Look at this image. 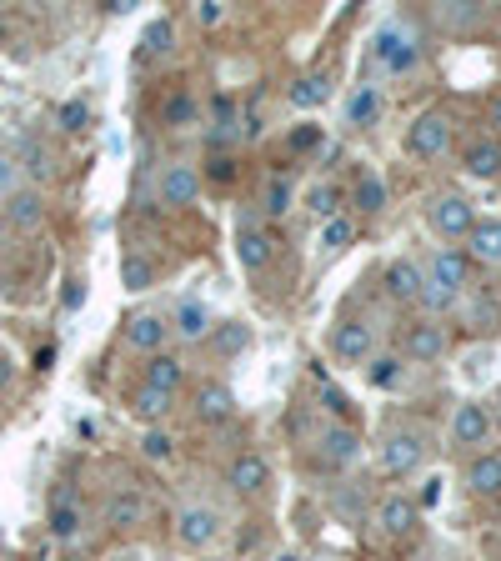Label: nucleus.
<instances>
[{
    "mask_svg": "<svg viewBox=\"0 0 501 561\" xmlns=\"http://www.w3.org/2000/svg\"><path fill=\"white\" fill-rule=\"evenodd\" d=\"M326 406H331V411H336V416H341V411H346V406H351V401H341V391H326Z\"/></svg>",
    "mask_w": 501,
    "mask_h": 561,
    "instance_id": "50",
    "label": "nucleus"
},
{
    "mask_svg": "<svg viewBox=\"0 0 501 561\" xmlns=\"http://www.w3.org/2000/svg\"><path fill=\"white\" fill-rule=\"evenodd\" d=\"M461 166H466V176H476V181H496V176H501V141H471L466 156H461Z\"/></svg>",
    "mask_w": 501,
    "mask_h": 561,
    "instance_id": "20",
    "label": "nucleus"
},
{
    "mask_svg": "<svg viewBox=\"0 0 501 561\" xmlns=\"http://www.w3.org/2000/svg\"><path fill=\"white\" fill-rule=\"evenodd\" d=\"M261 126H266V101L256 96V101L246 106V116H241V136H246V141H256V136H261Z\"/></svg>",
    "mask_w": 501,
    "mask_h": 561,
    "instance_id": "39",
    "label": "nucleus"
},
{
    "mask_svg": "<svg viewBox=\"0 0 501 561\" xmlns=\"http://www.w3.org/2000/svg\"><path fill=\"white\" fill-rule=\"evenodd\" d=\"M141 451H146L151 461H171V451H176V441H171L166 431H146V436H141Z\"/></svg>",
    "mask_w": 501,
    "mask_h": 561,
    "instance_id": "38",
    "label": "nucleus"
},
{
    "mask_svg": "<svg viewBox=\"0 0 501 561\" xmlns=\"http://www.w3.org/2000/svg\"><path fill=\"white\" fill-rule=\"evenodd\" d=\"M356 241V226L346 221V216H331L326 226H321V246L326 251H341V246H351Z\"/></svg>",
    "mask_w": 501,
    "mask_h": 561,
    "instance_id": "35",
    "label": "nucleus"
},
{
    "mask_svg": "<svg viewBox=\"0 0 501 561\" xmlns=\"http://www.w3.org/2000/svg\"><path fill=\"white\" fill-rule=\"evenodd\" d=\"M216 531H221V516H216L211 506H186V511L176 516V536H181V546H191V551L211 546Z\"/></svg>",
    "mask_w": 501,
    "mask_h": 561,
    "instance_id": "12",
    "label": "nucleus"
},
{
    "mask_svg": "<svg viewBox=\"0 0 501 561\" xmlns=\"http://www.w3.org/2000/svg\"><path fill=\"white\" fill-rule=\"evenodd\" d=\"M66 561H91V556H66Z\"/></svg>",
    "mask_w": 501,
    "mask_h": 561,
    "instance_id": "54",
    "label": "nucleus"
},
{
    "mask_svg": "<svg viewBox=\"0 0 501 561\" xmlns=\"http://www.w3.org/2000/svg\"><path fill=\"white\" fill-rule=\"evenodd\" d=\"M146 496L141 491H116L111 501H106V526L111 531H131V526H141L146 521Z\"/></svg>",
    "mask_w": 501,
    "mask_h": 561,
    "instance_id": "17",
    "label": "nucleus"
},
{
    "mask_svg": "<svg viewBox=\"0 0 501 561\" xmlns=\"http://www.w3.org/2000/svg\"><path fill=\"white\" fill-rule=\"evenodd\" d=\"M371 116H376V86H356L346 96V121L351 126H371Z\"/></svg>",
    "mask_w": 501,
    "mask_h": 561,
    "instance_id": "30",
    "label": "nucleus"
},
{
    "mask_svg": "<svg viewBox=\"0 0 501 561\" xmlns=\"http://www.w3.org/2000/svg\"><path fill=\"white\" fill-rule=\"evenodd\" d=\"M196 416H201L206 426H226V421L236 416V396H231V386L206 381V386L196 391Z\"/></svg>",
    "mask_w": 501,
    "mask_h": 561,
    "instance_id": "14",
    "label": "nucleus"
},
{
    "mask_svg": "<svg viewBox=\"0 0 501 561\" xmlns=\"http://www.w3.org/2000/svg\"><path fill=\"white\" fill-rule=\"evenodd\" d=\"M446 346H451V341H446V326H436V321H411L406 336H401V356H406V361H421V366H426V361H441Z\"/></svg>",
    "mask_w": 501,
    "mask_h": 561,
    "instance_id": "6",
    "label": "nucleus"
},
{
    "mask_svg": "<svg viewBox=\"0 0 501 561\" xmlns=\"http://www.w3.org/2000/svg\"><path fill=\"white\" fill-rule=\"evenodd\" d=\"M316 146H321V126H311V121H306V126H296V131H291V151H306V156H311Z\"/></svg>",
    "mask_w": 501,
    "mask_h": 561,
    "instance_id": "42",
    "label": "nucleus"
},
{
    "mask_svg": "<svg viewBox=\"0 0 501 561\" xmlns=\"http://www.w3.org/2000/svg\"><path fill=\"white\" fill-rule=\"evenodd\" d=\"M181 381H186V366H181L171 351H161V356L146 361V386H151V391H166V396H171Z\"/></svg>",
    "mask_w": 501,
    "mask_h": 561,
    "instance_id": "24",
    "label": "nucleus"
},
{
    "mask_svg": "<svg viewBox=\"0 0 501 561\" xmlns=\"http://www.w3.org/2000/svg\"><path fill=\"white\" fill-rule=\"evenodd\" d=\"M331 356L346 361V366L371 361V356H376V336H371V326H366V321H341V326L331 331Z\"/></svg>",
    "mask_w": 501,
    "mask_h": 561,
    "instance_id": "7",
    "label": "nucleus"
},
{
    "mask_svg": "<svg viewBox=\"0 0 501 561\" xmlns=\"http://www.w3.org/2000/svg\"><path fill=\"white\" fill-rule=\"evenodd\" d=\"M51 536H61V541L81 536V506L71 501V491H61V496L51 501Z\"/></svg>",
    "mask_w": 501,
    "mask_h": 561,
    "instance_id": "28",
    "label": "nucleus"
},
{
    "mask_svg": "<svg viewBox=\"0 0 501 561\" xmlns=\"http://www.w3.org/2000/svg\"><path fill=\"white\" fill-rule=\"evenodd\" d=\"M476 221H481V216H476V206H471L466 196H436V201H431V226H436L441 236H451V241H456V236L466 241Z\"/></svg>",
    "mask_w": 501,
    "mask_h": 561,
    "instance_id": "5",
    "label": "nucleus"
},
{
    "mask_svg": "<svg viewBox=\"0 0 501 561\" xmlns=\"http://www.w3.org/2000/svg\"><path fill=\"white\" fill-rule=\"evenodd\" d=\"M21 161H26V171H31L36 181H51V171H56V161H51V151H46L41 141H26V146H21Z\"/></svg>",
    "mask_w": 501,
    "mask_h": 561,
    "instance_id": "34",
    "label": "nucleus"
},
{
    "mask_svg": "<svg viewBox=\"0 0 501 561\" xmlns=\"http://www.w3.org/2000/svg\"><path fill=\"white\" fill-rule=\"evenodd\" d=\"M306 206L321 216V221H331V216H341L336 206H341V196H336V186H316L311 196H306Z\"/></svg>",
    "mask_w": 501,
    "mask_h": 561,
    "instance_id": "37",
    "label": "nucleus"
},
{
    "mask_svg": "<svg viewBox=\"0 0 501 561\" xmlns=\"http://www.w3.org/2000/svg\"><path fill=\"white\" fill-rule=\"evenodd\" d=\"M171 46H176V21H166V16L146 21V31H141V56H146V61H161V56H171Z\"/></svg>",
    "mask_w": 501,
    "mask_h": 561,
    "instance_id": "25",
    "label": "nucleus"
},
{
    "mask_svg": "<svg viewBox=\"0 0 501 561\" xmlns=\"http://www.w3.org/2000/svg\"><path fill=\"white\" fill-rule=\"evenodd\" d=\"M421 301H426V311H446L456 296H451L446 286H436V281H421Z\"/></svg>",
    "mask_w": 501,
    "mask_h": 561,
    "instance_id": "43",
    "label": "nucleus"
},
{
    "mask_svg": "<svg viewBox=\"0 0 501 561\" xmlns=\"http://www.w3.org/2000/svg\"><path fill=\"white\" fill-rule=\"evenodd\" d=\"M436 501H441V476H431V481H426V486H421V496H416V511H421V506H426V511H431V506H436Z\"/></svg>",
    "mask_w": 501,
    "mask_h": 561,
    "instance_id": "45",
    "label": "nucleus"
},
{
    "mask_svg": "<svg viewBox=\"0 0 501 561\" xmlns=\"http://www.w3.org/2000/svg\"><path fill=\"white\" fill-rule=\"evenodd\" d=\"M11 186H16V161H0V191L11 196Z\"/></svg>",
    "mask_w": 501,
    "mask_h": 561,
    "instance_id": "47",
    "label": "nucleus"
},
{
    "mask_svg": "<svg viewBox=\"0 0 501 561\" xmlns=\"http://www.w3.org/2000/svg\"><path fill=\"white\" fill-rule=\"evenodd\" d=\"M446 146H451V116H446V111H421V116L406 126V151H411L416 161H436Z\"/></svg>",
    "mask_w": 501,
    "mask_h": 561,
    "instance_id": "3",
    "label": "nucleus"
},
{
    "mask_svg": "<svg viewBox=\"0 0 501 561\" xmlns=\"http://www.w3.org/2000/svg\"><path fill=\"white\" fill-rule=\"evenodd\" d=\"M466 256L496 266V261H501V221H476L471 236H466Z\"/></svg>",
    "mask_w": 501,
    "mask_h": 561,
    "instance_id": "23",
    "label": "nucleus"
},
{
    "mask_svg": "<svg viewBox=\"0 0 501 561\" xmlns=\"http://www.w3.org/2000/svg\"><path fill=\"white\" fill-rule=\"evenodd\" d=\"M426 281H436V286H446L451 296H461V291H466V281H471V256H466V251H456V246L436 251V256H431V276H426Z\"/></svg>",
    "mask_w": 501,
    "mask_h": 561,
    "instance_id": "13",
    "label": "nucleus"
},
{
    "mask_svg": "<svg viewBox=\"0 0 501 561\" xmlns=\"http://www.w3.org/2000/svg\"><path fill=\"white\" fill-rule=\"evenodd\" d=\"M196 196H201V166L171 161V166L161 171V206L186 211V206H196Z\"/></svg>",
    "mask_w": 501,
    "mask_h": 561,
    "instance_id": "4",
    "label": "nucleus"
},
{
    "mask_svg": "<svg viewBox=\"0 0 501 561\" xmlns=\"http://www.w3.org/2000/svg\"><path fill=\"white\" fill-rule=\"evenodd\" d=\"M491 126H501V91H496V101H491Z\"/></svg>",
    "mask_w": 501,
    "mask_h": 561,
    "instance_id": "51",
    "label": "nucleus"
},
{
    "mask_svg": "<svg viewBox=\"0 0 501 561\" xmlns=\"http://www.w3.org/2000/svg\"><path fill=\"white\" fill-rule=\"evenodd\" d=\"M356 456H361V436H356L346 421H331V426L321 431V461H326L331 471H346Z\"/></svg>",
    "mask_w": 501,
    "mask_h": 561,
    "instance_id": "10",
    "label": "nucleus"
},
{
    "mask_svg": "<svg viewBox=\"0 0 501 561\" xmlns=\"http://www.w3.org/2000/svg\"><path fill=\"white\" fill-rule=\"evenodd\" d=\"M166 411H171V396H166V391H151V386H141V391H136V416L161 421Z\"/></svg>",
    "mask_w": 501,
    "mask_h": 561,
    "instance_id": "36",
    "label": "nucleus"
},
{
    "mask_svg": "<svg viewBox=\"0 0 501 561\" xmlns=\"http://www.w3.org/2000/svg\"><path fill=\"white\" fill-rule=\"evenodd\" d=\"M86 121H91V106L86 101H66L61 106V126L66 131H86Z\"/></svg>",
    "mask_w": 501,
    "mask_h": 561,
    "instance_id": "40",
    "label": "nucleus"
},
{
    "mask_svg": "<svg viewBox=\"0 0 501 561\" xmlns=\"http://www.w3.org/2000/svg\"><path fill=\"white\" fill-rule=\"evenodd\" d=\"M491 436V411L481 401H461L456 416H451V441L456 446H486Z\"/></svg>",
    "mask_w": 501,
    "mask_h": 561,
    "instance_id": "9",
    "label": "nucleus"
},
{
    "mask_svg": "<svg viewBox=\"0 0 501 561\" xmlns=\"http://www.w3.org/2000/svg\"><path fill=\"white\" fill-rule=\"evenodd\" d=\"M271 561H301V556H296V551H281V556H271Z\"/></svg>",
    "mask_w": 501,
    "mask_h": 561,
    "instance_id": "53",
    "label": "nucleus"
},
{
    "mask_svg": "<svg viewBox=\"0 0 501 561\" xmlns=\"http://www.w3.org/2000/svg\"><path fill=\"white\" fill-rule=\"evenodd\" d=\"M151 281H156V266H151L146 256H126V261H121V286H126V291H146Z\"/></svg>",
    "mask_w": 501,
    "mask_h": 561,
    "instance_id": "33",
    "label": "nucleus"
},
{
    "mask_svg": "<svg viewBox=\"0 0 501 561\" xmlns=\"http://www.w3.org/2000/svg\"><path fill=\"white\" fill-rule=\"evenodd\" d=\"M376 66L386 71V76H406L416 61H421V36L411 31V26H401V21H391V26H381L376 31Z\"/></svg>",
    "mask_w": 501,
    "mask_h": 561,
    "instance_id": "1",
    "label": "nucleus"
},
{
    "mask_svg": "<svg viewBox=\"0 0 501 561\" xmlns=\"http://www.w3.org/2000/svg\"><path fill=\"white\" fill-rule=\"evenodd\" d=\"M356 206H361V211H366V216H376V211H381V206H386V181H381V176H371V171H366V176H361V181H356Z\"/></svg>",
    "mask_w": 501,
    "mask_h": 561,
    "instance_id": "32",
    "label": "nucleus"
},
{
    "mask_svg": "<svg viewBox=\"0 0 501 561\" xmlns=\"http://www.w3.org/2000/svg\"><path fill=\"white\" fill-rule=\"evenodd\" d=\"M196 21L211 31V26H221V21H226V6H221V0H201V6H196Z\"/></svg>",
    "mask_w": 501,
    "mask_h": 561,
    "instance_id": "44",
    "label": "nucleus"
},
{
    "mask_svg": "<svg viewBox=\"0 0 501 561\" xmlns=\"http://www.w3.org/2000/svg\"><path fill=\"white\" fill-rule=\"evenodd\" d=\"M236 256H241V266H246V271H261V266L271 261V236H266V231H256V226H246V231L236 236Z\"/></svg>",
    "mask_w": 501,
    "mask_h": 561,
    "instance_id": "27",
    "label": "nucleus"
},
{
    "mask_svg": "<svg viewBox=\"0 0 501 561\" xmlns=\"http://www.w3.org/2000/svg\"><path fill=\"white\" fill-rule=\"evenodd\" d=\"M81 301H86V286H81V281H71V291H66V311H76Z\"/></svg>",
    "mask_w": 501,
    "mask_h": 561,
    "instance_id": "48",
    "label": "nucleus"
},
{
    "mask_svg": "<svg viewBox=\"0 0 501 561\" xmlns=\"http://www.w3.org/2000/svg\"><path fill=\"white\" fill-rule=\"evenodd\" d=\"M401 366H406V356H371V366H366V381L376 386V391H396L401 386Z\"/></svg>",
    "mask_w": 501,
    "mask_h": 561,
    "instance_id": "29",
    "label": "nucleus"
},
{
    "mask_svg": "<svg viewBox=\"0 0 501 561\" xmlns=\"http://www.w3.org/2000/svg\"><path fill=\"white\" fill-rule=\"evenodd\" d=\"M196 116H201V106H196L191 91H171L166 106H161V126L166 131H186V126H196Z\"/></svg>",
    "mask_w": 501,
    "mask_h": 561,
    "instance_id": "26",
    "label": "nucleus"
},
{
    "mask_svg": "<svg viewBox=\"0 0 501 561\" xmlns=\"http://www.w3.org/2000/svg\"><path fill=\"white\" fill-rule=\"evenodd\" d=\"M246 341H251V331H246V326H226V331L216 336V351L236 356V351H246Z\"/></svg>",
    "mask_w": 501,
    "mask_h": 561,
    "instance_id": "41",
    "label": "nucleus"
},
{
    "mask_svg": "<svg viewBox=\"0 0 501 561\" xmlns=\"http://www.w3.org/2000/svg\"><path fill=\"white\" fill-rule=\"evenodd\" d=\"M331 96H336V86H331L326 71H311V76H301V81L291 86V106H296V111H321Z\"/></svg>",
    "mask_w": 501,
    "mask_h": 561,
    "instance_id": "19",
    "label": "nucleus"
},
{
    "mask_svg": "<svg viewBox=\"0 0 501 561\" xmlns=\"http://www.w3.org/2000/svg\"><path fill=\"white\" fill-rule=\"evenodd\" d=\"M211 176H216V181H231V176H236L231 156H211Z\"/></svg>",
    "mask_w": 501,
    "mask_h": 561,
    "instance_id": "46",
    "label": "nucleus"
},
{
    "mask_svg": "<svg viewBox=\"0 0 501 561\" xmlns=\"http://www.w3.org/2000/svg\"><path fill=\"white\" fill-rule=\"evenodd\" d=\"M6 216H11L16 231H36L46 221V196L41 191H11L6 196Z\"/></svg>",
    "mask_w": 501,
    "mask_h": 561,
    "instance_id": "18",
    "label": "nucleus"
},
{
    "mask_svg": "<svg viewBox=\"0 0 501 561\" xmlns=\"http://www.w3.org/2000/svg\"><path fill=\"white\" fill-rule=\"evenodd\" d=\"M231 491L236 496H261L266 486H271V461L261 456V451H241L236 461H231Z\"/></svg>",
    "mask_w": 501,
    "mask_h": 561,
    "instance_id": "8",
    "label": "nucleus"
},
{
    "mask_svg": "<svg viewBox=\"0 0 501 561\" xmlns=\"http://www.w3.org/2000/svg\"><path fill=\"white\" fill-rule=\"evenodd\" d=\"M416 516H421V511H416L411 496H396V491H391V496L376 501V531H381V536H411V531H416Z\"/></svg>",
    "mask_w": 501,
    "mask_h": 561,
    "instance_id": "11",
    "label": "nucleus"
},
{
    "mask_svg": "<svg viewBox=\"0 0 501 561\" xmlns=\"http://www.w3.org/2000/svg\"><path fill=\"white\" fill-rule=\"evenodd\" d=\"M261 206H266L271 221H281V216L291 211V181H286V176H271L266 191H261Z\"/></svg>",
    "mask_w": 501,
    "mask_h": 561,
    "instance_id": "31",
    "label": "nucleus"
},
{
    "mask_svg": "<svg viewBox=\"0 0 501 561\" xmlns=\"http://www.w3.org/2000/svg\"><path fill=\"white\" fill-rule=\"evenodd\" d=\"M166 336H171V326H166L161 316H151V311L126 321V341H131L136 351H146V356H161V351H166Z\"/></svg>",
    "mask_w": 501,
    "mask_h": 561,
    "instance_id": "16",
    "label": "nucleus"
},
{
    "mask_svg": "<svg viewBox=\"0 0 501 561\" xmlns=\"http://www.w3.org/2000/svg\"><path fill=\"white\" fill-rule=\"evenodd\" d=\"M466 486L476 496H501V456L496 451H481L471 466H466Z\"/></svg>",
    "mask_w": 501,
    "mask_h": 561,
    "instance_id": "22",
    "label": "nucleus"
},
{
    "mask_svg": "<svg viewBox=\"0 0 501 561\" xmlns=\"http://www.w3.org/2000/svg\"><path fill=\"white\" fill-rule=\"evenodd\" d=\"M421 266H411V261H391L386 266V276H381V286H386V296L391 301H401V306H411V301H421Z\"/></svg>",
    "mask_w": 501,
    "mask_h": 561,
    "instance_id": "15",
    "label": "nucleus"
},
{
    "mask_svg": "<svg viewBox=\"0 0 501 561\" xmlns=\"http://www.w3.org/2000/svg\"><path fill=\"white\" fill-rule=\"evenodd\" d=\"M171 321H176L171 331H176L181 341H206V336H211V326H216V321H211V311H206L201 301H181Z\"/></svg>",
    "mask_w": 501,
    "mask_h": 561,
    "instance_id": "21",
    "label": "nucleus"
},
{
    "mask_svg": "<svg viewBox=\"0 0 501 561\" xmlns=\"http://www.w3.org/2000/svg\"><path fill=\"white\" fill-rule=\"evenodd\" d=\"M6 36H11V21H6V11H0V46H6Z\"/></svg>",
    "mask_w": 501,
    "mask_h": 561,
    "instance_id": "52",
    "label": "nucleus"
},
{
    "mask_svg": "<svg viewBox=\"0 0 501 561\" xmlns=\"http://www.w3.org/2000/svg\"><path fill=\"white\" fill-rule=\"evenodd\" d=\"M421 456H426V436L421 431H411V426H401V431H386V441H381V456H376V466H381V476H411L416 466H421Z\"/></svg>",
    "mask_w": 501,
    "mask_h": 561,
    "instance_id": "2",
    "label": "nucleus"
},
{
    "mask_svg": "<svg viewBox=\"0 0 501 561\" xmlns=\"http://www.w3.org/2000/svg\"><path fill=\"white\" fill-rule=\"evenodd\" d=\"M11 371H16V366H11V356H6V351H0V391H6V386H11Z\"/></svg>",
    "mask_w": 501,
    "mask_h": 561,
    "instance_id": "49",
    "label": "nucleus"
}]
</instances>
